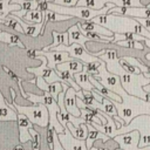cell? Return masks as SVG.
<instances>
[{"instance_id":"1","label":"cell","mask_w":150,"mask_h":150,"mask_svg":"<svg viewBox=\"0 0 150 150\" xmlns=\"http://www.w3.org/2000/svg\"><path fill=\"white\" fill-rule=\"evenodd\" d=\"M16 110L18 114H22L25 115L32 124H36L39 127L42 128H47L48 127V122H49V115H48V110L47 108L39 103V104H34V105H19L18 103H12Z\"/></svg>"},{"instance_id":"2","label":"cell","mask_w":150,"mask_h":150,"mask_svg":"<svg viewBox=\"0 0 150 150\" xmlns=\"http://www.w3.org/2000/svg\"><path fill=\"white\" fill-rule=\"evenodd\" d=\"M49 52H64V53H67L73 60L79 59V60H81L84 64L98 60V57H95L91 53L87 52L83 47H81L80 45H76V43H73V45L67 46V47L61 45V46H57V47L50 49Z\"/></svg>"},{"instance_id":"3","label":"cell","mask_w":150,"mask_h":150,"mask_svg":"<svg viewBox=\"0 0 150 150\" xmlns=\"http://www.w3.org/2000/svg\"><path fill=\"white\" fill-rule=\"evenodd\" d=\"M96 81H98L103 87H105L107 89H109L110 91H112V93H115V94H117L120 96L125 91L121 86L120 76L110 74L107 70V66H105L104 62L100 67V75H98V79Z\"/></svg>"},{"instance_id":"4","label":"cell","mask_w":150,"mask_h":150,"mask_svg":"<svg viewBox=\"0 0 150 150\" xmlns=\"http://www.w3.org/2000/svg\"><path fill=\"white\" fill-rule=\"evenodd\" d=\"M35 59L41 60L42 63H41V66H39V67H36V68L27 67L26 70H27L28 73H33V74L35 75V77H42L47 84H52V83H54V82H61V83H63V82L57 77V75L55 74V71H54L53 69H50V68L47 67V60H46L45 56L38 55Z\"/></svg>"},{"instance_id":"5","label":"cell","mask_w":150,"mask_h":150,"mask_svg":"<svg viewBox=\"0 0 150 150\" xmlns=\"http://www.w3.org/2000/svg\"><path fill=\"white\" fill-rule=\"evenodd\" d=\"M122 14L134 16L135 19H150V8L146 7H139V8H124V7H112L108 11V15L111 14Z\"/></svg>"},{"instance_id":"6","label":"cell","mask_w":150,"mask_h":150,"mask_svg":"<svg viewBox=\"0 0 150 150\" xmlns=\"http://www.w3.org/2000/svg\"><path fill=\"white\" fill-rule=\"evenodd\" d=\"M38 55H42L47 60V67L50 69H55V67L60 63L71 61L73 59L64 52H42V50H36Z\"/></svg>"},{"instance_id":"7","label":"cell","mask_w":150,"mask_h":150,"mask_svg":"<svg viewBox=\"0 0 150 150\" xmlns=\"http://www.w3.org/2000/svg\"><path fill=\"white\" fill-rule=\"evenodd\" d=\"M75 90L69 87L67 89V91L64 93V97H63V103H64V108H66V111L74 116L75 118H79L81 117V112L79 110V108L76 107V96H75Z\"/></svg>"},{"instance_id":"8","label":"cell","mask_w":150,"mask_h":150,"mask_svg":"<svg viewBox=\"0 0 150 150\" xmlns=\"http://www.w3.org/2000/svg\"><path fill=\"white\" fill-rule=\"evenodd\" d=\"M16 122L19 125V138L21 143H26L28 141H30V135L28 132V130L30 128H33V124L30 123V121L22 114H18L16 116Z\"/></svg>"},{"instance_id":"9","label":"cell","mask_w":150,"mask_h":150,"mask_svg":"<svg viewBox=\"0 0 150 150\" xmlns=\"http://www.w3.org/2000/svg\"><path fill=\"white\" fill-rule=\"evenodd\" d=\"M76 26L79 27V29H82L84 32H91V33H96V34H100L102 36H105V38H112V32L108 30L107 28L100 26V25H96L91 21H84V22H77Z\"/></svg>"},{"instance_id":"10","label":"cell","mask_w":150,"mask_h":150,"mask_svg":"<svg viewBox=\"0 0 150 150\" xmlns=\"http://www.w3.org/2000/svg\"><path fill=\"white\" fill-rule=\"evenodd\" d=\"M9 2L20 6V11L9 13L11 15L16 16V18H20V19L23 18L28 12L34 11V9H36V7H38V1H36V0H29V1H23V0H11Z\"/></svg>"},{"instance_id":"11","label":"cell","mask_w":150,"mask_h":150,"mask_svg":"<svg viewBox=\"0 0 150 150\" xmlns=\"http://www.w3.org/2000/svg\"><path fill=\"white\" fill-rule=\"evenodd\" d=\"M18 112L8 105V102L0 91V121H16Z\"/></svg>"},{"instance_id":"12","label":"cell","mask_w":150,"mask_h":150,"mask_svg":"<svg viewBox=\"0 0 150 150\" xmlns=\"http://www.w3.org/2000/svg\"><path fill=\"white\" fill-rule=\"evenodd\" d=\"M67 34H68V46H70L73 43H76V45H80L81 47L84 48V43H86V41H88V39L81 34V32L79 30V28H77L76 25L71 26L68 29Z\"/></svg>"},{"instance_id":"13","label":"cell","mask_w":150,"mask_h":150,"mask_svg":"<svg viewBox=\"0 0 150 150\" xmlns=\"http://www.w3.org/2000/svg\"><path fill=\"white\" fill-rule=\"evenodd\" d=\"M83 69V64L77 61V60H71V61H68V62H63V63H60L55 67L54 70H57V71H69L70 74H77V73H81Z\"/></svg>"},{"instance_id":"14","label":"cell","mask_w":150,"mask_h":150,"mask_svg":"<svg viewBox=\"0 0 150 150\" xmlns=\"http://www.w3.org/2000/svg\"><path fill=\"white\" fill-rule=\"evenodd\" d=\"M87 125V129H88V136H87V138H86V149L87 150H89L91 146H93V143L96 141V139H102L103 142H107V141H109V137H107L105 135H103V134H101L100 131H97L96 129H94L90 124H86Z\"/></svg>"},{"instance_id":"15","label":"cell","mask_w":150,"mask_h":150,"mask_svg":"<svg viewBox=\"0 0 150 150\" xmlns=\"http://www.w3.org/2000/svg\"><path fill=\"white\" fill-rule=\"evenodd\" d=\"M14 18L19 22V25L21 26V28L23 30V34L33 36V38H36L38 35H40V32L42 29V22L41 23H36V25H34V23L32 25V23H27V22L22 21L20 18H16V16H14Z\"/></svg>"},{"instance_id":"16","label":"cell","mask_w":150,"mask_h":150,"mask_svg":"<svg viewBox=\"0 0 150 150\" xmlns=\"http://www.w3.org/2000/svg\"><path fill=\"white\" fill-rule=\"evenodd\" d=\"M73 79L75 81V83L79 86V88L83 91H91L93 90V86L89 81V75L84 71L77 73L73 75Z\"/></svg>"},{"instance_id":"17","label":"cell","mask_w":150,"mask_h":150,"mask_svg":"<svg viewBox=\"0 0 150 150\" xmlns=\"http://www.w3.org/2000/svg\"><path fill=\"white\" fill-rule=\"evenodd\" d=\"M52 34H53L54 42L52 45L45 47L42 49V52H49L50 49H53V48H55L57 46H61V45L62 46H66V47L68 46V34H67V32H64V33H57V32L53 30Z\"/></svg>"},{"instance_id":"18","label":"cell","mask_w":150,"mask_h":150,"mask_svg":"<svg viewBox=\"0 0 150 150\" xmlns=\"http://www.w3.org/2000/svg\"><path fill=\"white\" fill-rule=\"evenodd\" d=\"M66 127H67V129L69 130V132H70V135L75 138V139H77V141H86V138H87V136H88V129H87V125L83 123V124H80V127L79 128H74L73 125H71V123H67L66 124Z\"/></svg>"},{"instance_id":"19","label":"cell","mask_w":150,"mask_h":150,"mask_svg":"<svg viewBox=\"0 0 150 150\" xmlns=\"http://www.w3.org/2000/svg\"><path fill=\"white\" fill-rule=\"evenodd\" d=\"M43 14V21H42V29L40 32V34L42 35L43 32H45V27H46V22L47 21H62V20H69L71 19V16H68V15H60L57 13H54L52 11H46V12H41Z\"/></svg>"},{"instance_id":"20","label":"cell","mask_w":150,"mask_h":150,"mask_svg":"<svg viewBox=\"0 0 150 150\" xmlns=\"http://www.w3.org/2000/svg\"><path fill=\"white\" fill-rule=\"evenodd\" d=\"M20 11V6L15 4H11L9 0H2L0 1V23H2V20L12 12Z\"/></svg>"},{"instance_id":"21","label":"cell","mask_w":150,"mask_h":150,"mask_svg":"<svg viewBox=\"0 0 150 150\" xmlns=\"http://www.w3.org/2000/svg\"><path fill=\"white\" fill-rule=\"evenodd\" d=\"M105 6V0H79L75 7H84L93 11H100Z\"/></svg>"},{"instance_id":"22","label":"cell","mask_w":150,"mask_h":150,"mask_svg":"<svg viewBox=\"0 0 150 150\" xmlns=\"http://www.w3.org/2000/svg\"><path fill=\"white\" fill-rule=\"evenodd\" d=\"M0 41L1 42H6L9 46H18L20 48H25V45L21 42L20 38L18 35L11 34L8 32H0Z\"/></svg>"},{"instance_id":"23","label":"cell","mask_w":150,"mask_h":150,"mask_svg":"<svg viewBox=\"0 0 150 150\" xmlns=\"http://www.w3.org/2000/svg\"><path fill=\"white\" fill-rule=\"evenodd\" d=\"M23 21L27 22V23H41L43 21V14L41 12H39L38 9H34V11H30L28 12L25 16H23Z\"/></svg>"},{"instance_id":"24","label":"cell","mask_w":150,"mask_h":150,"mask_svg":"<svg viewBox=\"0 0 150 150\" xmlns=\"http://www.w3.org/2000/svg\"><path fill=\"white\" fill-rule=\"evenodd\" d=\"M115 7H124V8H139V7H144L143 4L138 0H125V1H121V0H109Z\"/></svg>"},{"instance_id":"25","label":"cell","mask_w":150,"mask_h":150,"mask_svg":"<svg viewBox=\"0 0 150 150\" xmlns=\"http://www.w3.org/2000/svg\"><path fill=\"white\" fill-rule=\"evenodd\" d=\"M100 111L107 114V115L110 116V117H114V116L117 115L114 104H112L108 98H104V97H103V100H102V102H101V110H100Z\"/></svg>"},{"instance_id":"26","label":"cell","mask_w":150,"mask_h":150,"mask_svg":"<svg viewBox=\"0 0 150 150\" xmlns=\"http://www.w3.org/2000/svg\"><path fill=\"white\" fill-rule=\"evenodd\" d=\"M118 63L121 64L120 67L122 68V70L124 71V73H127V74H130V75H141V71H139V69L137 68V67H135V66H131V64H129L123 57H121V59H118Z\"/></svg>"},{"instance_id":"27","label":"cell","mask_w":150,"mask_h":150,"mask_svg":"<svg viewBox=\"0 0 150 150\" xmlns=\"http://www.w3.org/2000/svg\"><path fill=\"white\" fill-rule=\"evenodd\" d=\"M29 135H30V141H32V149L33 150H41V136L40 134L34 129V128H30L28 130Z\"/></svg>"},{"instance_id":"28","label":"cell","mask_w":150,"mask_h":150,"mask_svg":"<svg viewBox=\"0 0 150 150\" xmlns=\"http://www.w3.org/2000/svg\"><path fill=\"white\" fill-rule=\"evenodd\" d=\"M2 23L6 25V26H8V27H11V28H13V29H15V30H18L19 33L23 34V30H22L21 26L19 25V22L15 20V18H14L13 15L8 14V15L2 20Z\"/></svg>"},{"instance_id":"29","label":"cell","mask_w":150,"mask_h":150,"mask_svg":"<svg viewBox=\"0 0 150 150\" xmlns=\"http://www.w3.org/2000/svg\"><path fill=\"white\" fill-rule=\"evenodd\" d=\"M62 91V83L61 82H54L52 84H48V88H47V94H49L55 101L57 100V95Z\"/></svg>"},{"instance_id":"30","label":"cell","mask_w":150,"mask_h":150,"mask_svg":"<svg viewBox=\"0 0 150 150\" xmlns=\"http://www.w3.org/2000/svg\"><path fill=\"white\" fill-rule=\"evenodd\" d=\"M117 45L122 46V47H128V48H136V49H141L143 50L144 49V46L138 42V41H134V40H124V41H118L116 42Z\"/></svg>"},{"instance_id":"31","label":"cell","mask_w":150,"mask_h":150,"mask_svg":"<svg viewBox=\"0 0 150 150\" xmlns=\"http://www.w3.org/2000/svg\"><path fill=\"white\" fill-rule=\"evenodd\" d=\"M54 135H55V131H54L53 127L48 124V127H47V134H46V142H47V144H48V146H49V149H50V150H53Z\"/></svg>"},{"instance_id":"32","label":"cell","mask_w":150,"mask_h":150,"mask_svg":"<svg viewBox=\"0 0 150 150\" xmlns=\"http://www.w3.org/2000/svg\"><path fill=\"white\" fill-rule=\"evenodd\" d=\"M52 2L55 4V5L62 6V7H75L77 0H55V1H52Z\"/></svg>"},{"instance_id":"33","label":"cell","mask_w":150,"mask_h":150,"mask_svg":"<svg viewBox=\"0 0 150 150\" xmlns=\"http://www.w3.org/2000/svg\"><path fill=\"white\" fill-rule=\"evenodd\" d=\"M53 150H64L63 146L61 145L59 138H57V135L55 134L54 135V142H53Z\"/></svg>"},{"instance_id":"34","label":"cell","mask_w":150,"mask_h":150,"mask_svg":"<svg viewBox=\"0 0 150 150\" xmlns=\"http://www.w3.org/2000/svg\"><path fill=\"white\" fill-rule=\"evenodd\" d=\"M27 56L30 57V59H35V57L38 56L36 49H28V50H27Z\"/></svg>"},{"instance_id":"35","label":"cell","mask_w":150,"mask_h":150,"mask_svg":"<svg viewBox=\"0 0 150 150\" xmlns=\"http://www.w3.org/2000/svg\"><path fill=\"white\" fill-rule=\"evenodd\" d=\"M9 91H11V95H12V102H11V103H14V100H15L16 94H15V91H14L13 88H9Z\"/></svg>"},{"instance_id":"36","label":"cell","mask_w":150,"mask_h":150,"mask_svg":"<svg viewBox=\"0 0 150 150\" xmlns=\"http://www.w3.org/2000/svg\"><path fill=\"white\" fill-rule=\"evenodd\" d=\"M89 150H109L108 148H95V146H91Z\"/></svg>"},{"instance_id":"37","label":"cell","mask_w":150,"mask_h":150,"mask_svg":"<svg viewBox=\"0 0 150 150\" xmlns=\"http://www.w3.org/2000/svg\"><path fill=\"white\" fill-rule=\"evenodd\" d=\"M143 41H144V42H145V45L150 48V39H145V38H143Z\"/></svg>"},{"instance_id":"38","label":"cell","mask_w":150,"mask_h":150,"mask_svg":"<svg viewBox=\"0 0 150 150\" xmlns=\"http://www.w3.org/2000/svg\"><path fill=\"white\" fill-rule=\"evenodd\" d=\"M13 150H25V149H23L21 145H16V146H14V149H13Z\"/></svg>"},{"instance_id":"39","label":"cell","mask_w":150,"mask_h":150,"mask_svg":"<svg viewBox=\"0 0 150 150\" xmlns=\"http://www.w3.org/2000/svg\"><path fill=\"white\" fill-rule=\"evenodd\" d=\"M145 59H146V60H149V61H150V53H148V54H146V55H145Z\"/></svg>"},{"instance_id":"40","label":"cell","mask_w":150,"mask_h":150,"mask_svg":"<svg viewBox=\"0 0 150 150\" xmlns=\"http://www.w3.org/2000/svg\"><path fill=\"white\" fill-rule=\"evenodd\" d=\"M144 7H146V8H150V2H149V4H146Z\"/></svg>"}]
</instances>
